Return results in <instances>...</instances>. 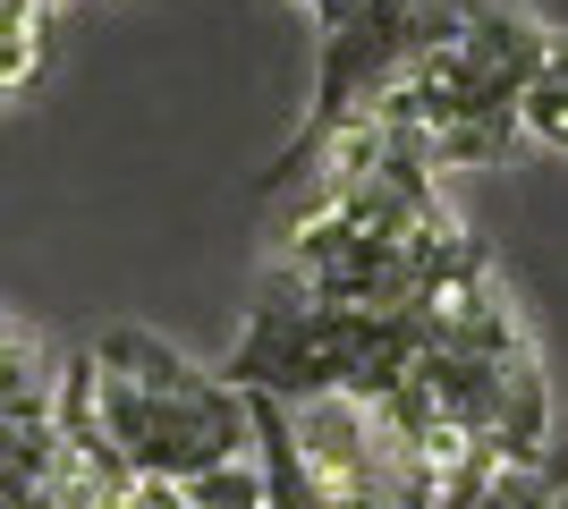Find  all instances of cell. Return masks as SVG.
I'll use <instances>...</instances> for the list:
<instances>
[{"instance_id":"cell-4","label":"cell","mask_w":568,"mask_h":509,"mask_svg":"<svg viewBox=\"0 0 568 509\" xmlns=\"http://www.w3.org/2000/svg\"><path fill=\"white\" fill-rule=\"evenodd\" d=\"M458 0H356L348 18H332L314 34V102H306V128L288 136V153L263 170V187H288L306 153L332 136L339 120L356 111H374L390 85H399L433 43H442V26H450Z\"/></svg>"},{"instance_id":"cell-3","label":"cell","mask_w":568,"mask_h":509,"mask_svg":"<svg viewBox=\"0 0 568 509\" xmlns=\"http://www.w3.org/2000/svg\"><path fill=\"white\" fill-rule=\"evenodd\" d=\"M416 315H374V306H314V297H288L263 281V306L246 315L221 383L255 390V399H365L374 408L382 390L416 365Z\"/></svg>"},{"instance_id":"cell-5","label":"cell","mask_w":568,"mask_h":509,"mask_svg":"<svg viewBox=\"0 0 568 509\" xmlns=\"http://www.w3.org/2000/svg\"><path fill=\"white\" fill-rule=\"evenodd\" d=\"M433 509H551V459H509L475 441L467 459H450Z\"/></svg>"},{"instance_id":"cell-1","label":"cell","mask_w":568,"mask_h":509,"mask_svg":"<svg viewBox=\"0 0 568 509\" xmlns=\"http://www.w3.org/2000/svg\"><path fill=\"white\" fill-rule=\"evenodd\" d=\"M85 365H94L102 434H111V450L128 459V476H144V485H187L204 467L255 450L246 390L221 383L213 365H195L187 348H170L162 332L111 323V332L85 348Z\"/></svg>"},{"instance_id":"cell-7","label":"cell","mask_w":568,"mask_h":509,"mask_svg":"<svg viewBox=\"0 0 568 509\" xmlns=\"http://www.w3.org/2000/svg\"><path fill=\"white\" fill-rule=\"evenodd\" d=\"M43 26H51V9H34V0H0V102L26 94V85L43 77Z\"/></svg>"},{"instance_id":"cell-9","label":"cell","mask_w":568,"mask_h":509,"mask_svg":"<svg viewBox=\"0 0 568 509\" xmlns=\"http://www.w3.org/2000/svg\"><path fill=\"white\" fill-rule=\"evenodd\" d=\"M348 9H356V0H306V18H314V34H323V26H332V18H348Z\"/></svg>"},{"instance_id":"cell-2","label":"cell","mask_w":568,"mask_h":509,"mask_svg":"<svg viewBox=\"0 0 568 509\" xmlns=\"http://www.w3.org/2000/svg\"><path fill=\"white\" fill-rule=\"evenodd\" d=\"M544 43L551 26L526 0H458L442 43L382 94V111L416 128L433 170H493L518 145V94Z\"/></svg>"},{"instance_id":"cell-10","label":"cell","mask_w":568,"mask_h":509,"mask_svg":"<svg viewBox=\"0 0 568 509\" xmlns=\"http://www.w3.org/2000/svg\"><path fill=\"white\" fill-rule=\"evenodd\" d=\"M34 9H60V0H34Z\"/></svg>"},{"instance_id":"cell-6","label":"cell","mask_w":568,"mask_h":509,"mask_svg":"<svg viewBox=\"0 0 568 509\" xmlns=\"http://www.w3.org/2000/svg\"><path fill=\"white\" fill-rule=\"evenodd\" d=\"M518 136L568 162V34H551L544 60H535V77H526V94H518Z\"/></svg>"},{"instance_id":"cell-11","label":"cell","mask_w":568,"mask_h":509,"mask_svg":"<svg viewBox=\"0 0 568 509\" xmlns=\"http://www.w3.org/2000/svg\"><path fill=\"white\" fill-rule=\"evenodd\" d=\"M297 9H306V0H297Z\"/></svg>"},{"instance_id":"cell-8","label":"cell","mask_w":568,"mask_h":509,"mask_svg":"<svg viewBox=\"0 0 568 509\" xmlns=\"http://www.w3.org/2000/svg\"><path fill=\"white\" fill-rule=\"evenodd\" d=\"M187 492L195 509H263V467H255V450L246 459H221V467H204V476H187Z\"/></svg>"}]
</instances>
